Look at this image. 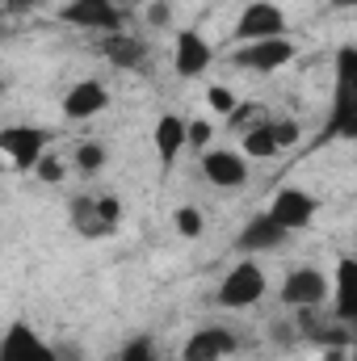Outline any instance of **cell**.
<instances>
[{"label": "cell", "mask_w": 357, "mask_h": 361, "mask_svg": "<svg viewBox=\"0 0 357 361\" xmlns=\"http://www.w3.org/2000/svg\"><path fill=\"white\" fill-rule=\"evenodd\" d=\"M206 105H210L214 114H231V109H236V92L223 89V85H210V89H206Z\"/></svg>", "instance_id": "27"}, {"label": "cell", "mask_w": 357, "mask_h": 361, "mask_svg": "<svg viewBox=\"0 0 357 361\" xmlns=\"http://www.w3.org/2000/svg\"><path fill=\"white\" fill-rule=\"evenodd\" d=\"M105 105H109V89L101 80H76L72 89L63 92V101H59L68 122H89L97 114H105Z\"/></svg>", "instance_id": "15"}, {"label": "cell", "mask_w": 357, "mask_h": 361, "mask_svg": "<svg viewBox=\"0 0 357 361\" xmlns=\"http://www.w3.org/2000/svg\"><path fill=\"white\" fill-rule=\"evenodd\" d=\"M173 227H177L181 240H202V231H206V214H202L198 206H177V210H173Z\"/></svg>", "instance_id": "21"}, {"label": "cell", "mask_w": 357, "mask_h": 361, "mask_svg": "<svg viewBox=\"0 0 357 361\" xmlns=\"http://www.w3.org/2000/svg\"><path fill=\"white\" fill-rule=\"evenodd\" d=\"M286 240H290V231H282V227L269 219L265 210H261V214H253V219L240 227V235H236V248H240L244 257H257V252H277Z\"/></svg>", "instance_id": "16"}, {"label": "cell", "mask_w": 357, "mask_h": 361, "mask_svg": "<svg viewBox=\"0 0 357 361\" xmlns=\"http://www.w3.org/2000/svg\"><path fill=\"white\" fill-rule=\"evenodd\" d=\"M0 361H55V345L25 319H13L0 336Z\"/></svg>", "instance_id": "9"}, {"label": "cell", "mask_w": 357, "mask_h": 361, "mask_svg": "<svg viewBox=\"0 0 357 361\" xmlns=\"http://www.w3.org/2000/svg\"><path fill=\"white\" fill-rule=\"evenodd\" d=\"M265 214L282 227V231H307L311 223H315V214H320V197L315 193H307L303 185H282L277 193H273V202L265 206Z\"/></svg>", "instance_id": "5"}, {"label": "cell", "mask_w": 357, "mask_h": 361, "mask_svg": "<svg viewBox=\"0 0 357 361\" xmlns=\"http://www.w3.org/2000/svg\"><path fill=\"white\" fill-rule=\"evenodd\" d=\"M231 63L244 68V72H257V76H273V72L294 63V42H290V34L286 38H265V42H240L231 51Z\"/></svg>", "instance_id": "8"}, {"label": "cell", "mask_w": 357, "mask_h": 361, "mask_svg": "<svg viewBox=\"0 0 357 361\" xmlns=\"http://www.w3.org/2000/svg\"><path fill=\"white\" fill-rule=\"evenodd\" d=\"M147 55H152V47H147L143 38L126 34V30L101 34V59H105L109 68H118V72H139V68L147 63Z\"/></svg>", "instance_id": "14"}, {"label": "cell", "mask_w": 357, "mask_h": 361, "mask_svg": "<svg viewBox=\"0 0 357 361\" xmlns=\"http://www.w3.org/2000/svg\"><path fill=\"white\" fill-rule=\"evenodd\" d=\"M34 177L42 180V185H59V180L68 177V164H63L55 152H42V160L34 164Z\"/></svg>", "instance_id": "24"}, {"label": "cell", "mask_w": 357, "mask_h": 361, "mask_svg": "<svg viewBox=\"0 0 357 361\" xmlns=\"http://www.w3.org/2000/svg\"><path fill=\"white\" fill-rule=\"evenodd\" d=\"M240 156L244 160H273V156H282V147H277V135H273V118H261L257 126H248L244 135H240Z\"/></svg>", "instance_id": "19"}, {"label": "cell", "mask_w": 357, "mask_h": 361, "mask_svg": "<svg viewBox=\"0 0 357 361\" xmlns=\"http://www.w3.org/2000/svg\"><path fill=\"white\" fill-rule=\"evenodd\" d=\"M210 63H214V47L198 30H177V38H173V72L181 80H193V76L210 72Z\"/></svg>", "instance_id": "13"}, {"label": "cell", "mask_w": 357, "mask_h": 361, "mask_svg": "<svg viewBox=\"0 0 357 361\" xmlns=\"http://www.w3.org/2000/svg\"><path fill=\"white\" fill-rule=\"evenodd\" d=\"M198 169H202V180L214 189H244L248 185V160L231 147H206Z\"/></svg>", "instance_id": "11"}, {"label": "cell", "mask_w": 357, "mask_h": 361, "mask_svg": "<svg viewBox=\"0 0 357 361\" xmlns=\"http://www.w3.org/2000/svg\"><path fill=\"white\" fill-rule=\"evenodd\" d=\"M147 21L152 25H169V4H152L147 8Z\"/></svg>", "instance_id": "29"}, {"label": "cell", "mask_w": 357, "mask_h": 361, "mask_svg": "<svg viewBox=\"0 0 357 361\" xmlns=\"http://www.w3.org/2000/svg\"><path fill=\"white\" fill-rule=\"evenodd\" d=\"M68 223L80 240H109L122 227V197L114 193H76L68 202Z\"/></svg>", "instance_id": "1"}, {"label": "cell", "mask_w": 357, "mask_h": 361, "mask_svg": "<svg viewBox=\"0 0 357 361\" xmlns=\"http://www.w3.org/2000/svg\"><path fill=\"white\" fill-rule=\"evenodd\" d=\"M265 114H269V109H265V105H257V101H236V109L227 114V122L244 135V130H248V126H257Z\"/></svg>", "instance_id": "22"}, {"label": "cell", "mask_w": 357, "mask_h": 361, "mask_svg": "<svg viewBox=\"0 0 357 361\" xmlns=\"http://www.w3.org/2000/svg\"><path fill=\"white\" fill-rule=\"evenodd\" d=\"M210 135H214V126H210L206 118H193V122H185V147H193V152L202 147V152H206V147H210Z\"/></svg>", "instance_id": "25"}, {"label": "cell", "mask_w": 357, "mask_h": 361, "mask_svg": "<svg viewBox=\"0 0 357 361\" xmlns=\"http://www.w3.org/2000/svg\"><path fill=\"white\" fill-rule=\"evenodd\" d=\"M273 341L282 345V349H290V345H298V332H294V319H273Z\"/></svg>", "instance_id": "28"}, {"label": "cell", "mask_w": 357, "mask_h": 361, "mask_svg": "<svg viewBox=\"0 0 357 361\" xmlns=\"http://www.w3.org/2000/svg\"><path fill=\"white\" fill-rule=\"evenodd\" d=\"M42 152H51V130L47 126H34V122L0 126V156L17 173H34V164L42 160Z\"/></svg>", "instance_id": "4"}, {"label": "cell", "mask_w": 357, "mask_h": 361, "mask_svg": "<svg viewBox=\"0 0 357 361\" xmlns=\"http://www.w3.org/2000/svg\"><path fill=\"white\" fill-rule=\"evenodd\" d=\"M4 89H8V80H4V72H0V97H4Z\"/></svg>", "instance_id": "33"}, {"label": "cell", "mask_w": 357, "mask_h": 361, "mask_svg": "<svg viewBox=\"0 0 357 361\" xmlns=\"http://www.w3.org/2000/svg\"><path fill=\"white\" fill-rule=\"evenodd\" d=\"M240 353V336L223 324H206V328H193L189 341L181 345V361H223Z\"/></svg>", "instance_id": "10"}, {"label": "cell", "mask_w": 357, "mask_h": 361, "mask_svg": "<svg viewBox=\"0 0 357 361\" xmlns=\"http://www.w3.org/2000/svg\"><path fill=\"white\" fill-rule=\"evenodd\" d=\"M328 294H332V281H328V273L315 269V265H294V269L282 277V290H277V298H282L290 311L324 307Z\"/></svg>", "instance_id": "7"}, {"label": "cell", "mask_w": 357, "mask_h": 361, "mask_svg": "<svg viewBox=\"0 0 357 361\" xmlns=\"http://www.w3.org/2000/svg\"><path fill=\"white\" fill-rule=\"evenodd\" d=\"M0 38H4V21H0Z\"/></svg>", "instance_id": "34"}, {"label": "cell", "mask_w": 357, "mask_h": 361, "mask_svg": "<svg viewBox=\"0 0 357 361\" xmlns=\"http://www.w3.org/2000/svg\"><path fill=\"white\" fill-rule=\"evenodd\" d=\"M265 294H269V277H265L257 257H240L231 269L223 273V281L214 286V302L227 307V311H248Z\"/></svg>", "instance_id": "2"}, {"label": "cell", "mask_w": 357, "mask_h": 361, "mask_svg": "<svg viewBox=\"0 0 357 361\" xmlns=\"http://www.w3.org/2000/svg\"><path fill=\"white\" fill-rule=\"evenodd\" d=\"M273 135H277V147L286 152V147H294V143L303 139V126H298L294 118H273Z\"/></svg>", "instance_id": "26"}, {"label": "cell", "mask_w": 357, "mask_h": 361, "mask_svg": "<svg viewBox=\"0 0 357 361\" xmlns=\"http://www.w3.org/2000/svg\"><path fill=\"white\" fill-rule=\"evenodd\" d=\"M332 281V294H328V302H332V311H337V319H353V281H357V265L353 257H341V265H337V277H328Z\"/></svg>", "instance_id": "18"}, {"label": "cell", "mask_w": 357, "mask_h": 361, "mask_svg": "<svg viewBox=\"0 0 357 361\" xmlns=\"http://www.w3.org/2000/svg\"><path fill=\"white\" fill-rule=\"evenodd\" d=\"M105 164H109V152H105V143H97V139H80V143L72 147V169H76V173L97 177Z\"/></svg>", "instance_id": "20"}, {"label": "cell", "mask_w": 357, "mask_h": 361, "mask_svg": "<svg viewBox=\"0 0 357 361\" xmlns=\"http://www.w3.org/2000/svg\"><path fill=\"white\" fill-rule=\"evenodd\" d=\"M332 4H337V8H353L357 0H332Z\"/></svg>", "instance_id": "32"}, {"label": "cell", "mask_w": 357, "mask_h": 361, "mask_svg": "<svg viewBox=\"0 0 357 361\" xmlns=\"http://www.w3.org/2000/svg\"><path fill=\"white\" fill-rule=\"evenodd\" d=\"M152 143H156L160 164H164V169H173V164H177V156L185 152V118H181V114H173V109H164V114L156 118Z\"/></svg>", "instance_id": "17"}, {"label": "cell", "mask_w": 357, "mask_h": 361, "mask_svg": "<svg viewBox=\"0 0 357 361\" xmlns=\"http://www.w3.org/2000/svg\"><path fill=\"white\" fill-rule=\"evenodd\" d=\"M236 42H265V38H286V8L277 0H248L236 17L231 30Z\"/></svg>", "instance_id": "6"}, {"label": "cell", "mask_w": 357, "mask_h": 361, "mask_svg": "<svg viewBox=\"0 0 357 361\" xmlns=\"http://www.w3.org/2000/svg\"><path fill=\"white\" fill-rule=\"evenodd\" d=\"M34 4H38V0H4V8H8V13H30Z\"/></svg>", "instance_id": "31"}, {"label": "cell", "mask_w": 357, "mask_h": 361, "mask_svg": "<svg viewBox=\"0 0 357 361\" xmlns=\"http://www.w3.org/2000/svg\"><path fill=\"white\" fill-rule=\"evenodd\" d=\"M118 361H160L156 341H152V336H131V341L118 349Z\"/></svg>", "instance_id": "23"}, {"label": "cell", "mask_w": 357, "mask_h": 361, "mask_svg": "<svg viewBox=\"0 0 357 361\" xmlns=\"http://www.w3.org/2000/svg\"><path fill=\"white\" fill-rule=\"evenodd\" d=\"M328 139H357V47L337 51V101Z\"/></svg>", "instance_id": "3"}, {"label": "cell", "mask_w": 357, "mask_h": 361, "mask_svg": "<svg viewBox=\"0 0 357 361\" xmlns=\"http://www.w3.org/2000/svg\"><path fill=\"white\" fill-rule=\"evenodd\" d=\"M59 17L68 25L92 30V34H118L122 30V8L114 0H68Z\"/></svg>", "instance_id": "12"}, {"label": "cell", "mask_w": 357, "mask_h": 361, "mask_svg": "<svg viewBox=\"0 0 357 361\" xmlns=\"http://www.w3.org/2000/svg\"><path fill=\"white\" fill-rule=\"evenodd\" d=\"M55 361H80V349L76 345H55Z\"/></svg>", "instance_id": "30"}]
</instances>
